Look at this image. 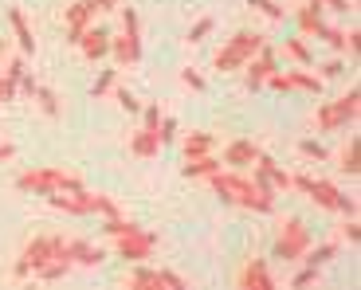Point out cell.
Returning a JSON list of instances; mask_svg holds the SVG:
<instances>
[{
  "label": "cell",
  "instance_id": "f1b7e54d",
  "mask_svg": "<svg viewBox=\"0 0 361 290\" xmlns=\"http://www.w3.org/2000/svg\"><path fill=\"white\" fill-rule=\"evenodd\" d=\"M338 169L342 172H350V177H357V137H350V141L342 145V153H338Z\"/></svg>",
  "mask_w": 361,
  "mask_h": 290
},
{
  "label": "cell",
  "instance_id": "7a4b0ae2",
  "mask_svg": "<svg viewBox=\"0 0 361 290\" xmlns=\"http://www.w3.org/2000/svg\"><path fill=\"white\" fill-rule=\"evenodd\" d=\"M102 232L114 239V255H118V259H126L130 267H134V263H149L154 251H157V236H154V232H145L142 224H134V220L106 216Z\"/></svg>",
  "mask_w": 361,
  "mask_h": 290
},
{
  "label": "cell",
  "instance_id": "44dd1931",
  "mask_svg": "<svg viewBox=\"0 0 361 290\" xmlns=\"http://www.w3.org/2000/svg\"><path fill=\"white\" fill-rule=\"evenodd\" d=\"M8 24H12V32H16L24 55H36V32L27 27V16H24V12H20V8H8Z\"/></svg>",
  "mask_w": 361,
  "mask_h": 290
},
{
  "label": "cell",
  "instance_id": "5b68a950",
  "mask_svg": "<svg viewBox=\"0 0 361 290\" xmlns=\"http://www.w3.org/2000/svg\"><path fill=\"white\" fill-rule=\"evenodd\" d=\"M82 177L71 169H27L16 177V189L20 192H36V196H51L59 189H79Z\"/></svg>",
  "mask_w": 361,
  "mask_h": 290
},
{
  "label": "cell",
  "instance_id": "74e56055",
  "mask_svg": "<svg viewBox=\"0 0 361 290\" xmlns=\"http://www.w3.org/2000/svg\"><path fill=\"white\" fill-rule=\"evenodd\" d=\"M157 134H161V145H169L177 137V118H161L157 122Z\"/></svg>",
  "mask_w": 361,
  "mask_h": 290
},
{
  "label": "cell",
  "instance_id": "7c38bea8",
  "mask_svg": "<svg viewBox=\"0 0 361 290\" xmlns=\"http://www.w3.org/2000/svg\"><path fill=\"white\" fill-rule=\"evenodd\" d=\"M126 286L130 290H145V286H169V290H185L189 282L180 279L177 271H165V267H149V263H134V271L126 275Z\"/></svg>",
  "mask_w": 361,
  "mask_h": 290
},
{
  "label": "cell",
  "instance_id": "4fadbf2b",
  "mask_svg": "<svg viewBox=\"0 0 361 290\" xmlns=\"http://www.w3.org/2000/svg\"><path fill=\"white\" fill-rule=\"evenodd\" d=\"M63 255H67V263L71 267H87V271H94V267L106 263V251L94 247L90 239H79V236H71V239L63 236Z\"/></svg>",
  "mask_w": 361,
  "mask_h": 290
},
{
  "label": "cell",
  "instance_id": "cb8c5ba5",
  "mask_svg": "<svg viewBox=\"0 0 361 290\" xmlns=\"http://www.w3.org/2000/svg\"><path fill=\"white\" fill-rule=\"evenodd\" d=\"M180 149H185V157H200V153H212V149H216V137L212 134H189L185 137V141H180Z\"/></svg>",
  "mask_w": 361,
  "mask_h": 290
},
{
  "label": "cell",
  "instance_id": "9c48e42d",
  "mask_svg": "<svg viewBox=\"0 0 361 290\" xmlns=\"http://www.w3.org/2000/svg\"><path fill=\"white\" fill-rule=\"evenodd\" d=\"M307 247H310V227L298 216L283 220L279 236H275V259H283V263H302Z\"/></svg>",
  "mask_w": 361,
  "mask_h": 290
},
{
  "label": "cell",
  "instance_id": "7bdbcfd3",
  "mask_svg": "<svg viewBox=\"0 0 361 290\" xmlns=\"http://www.w3.org/2000/svg\"><path fill=\"white\" fill-rule=\"evenodd\" d=\"M0 59H4V39H0Z\"/></svg>",
  "mask_w": 361,
  "mask_h": 290
},
{
  "label": "cell",
  "instance_id": "d6986e66",
  "mask_svg": "<svg viewBox=\"0 0 361 290\" xmlns=\"http://www.w3.org/2000/svg\"><path fill=\"white\" fill-rule=\"evenodd\" d=\"M75 47L82 51V59H90V63H99L102 55L110 51V36L102 32V27H87V32L79 36V44H75Z\"/></svg>",
  "mask_w": 361,
  "mask_h": 290
},
{
  "label": "cell",
  "instance_id": "7402d4cb",
  "mask_svg": "<svg viewBox=\"0 0 361 290\" xmlns=\"http://www.w3.org/2000/svg\"><path fill=\"white\" fill-rule=\"evenodd\" d=\"M220 169V161L212 153H200V157H185V177H212V172Z\"/></svg>",
  "mask_w": 361,
  "mask_h": 290
},
{
  "label": "cell",
  "instance_id": "4dcf8cb0",
  "mask_svg": "<svg viewBox=\"0 0 361 290\" xmlns=\"http://www.w3.org/2000/svg\"><path fill=\"white\" fill-rule=\"evenodd\" d=\"M298 149H302V157H310V161H326V145L322 141H314V137H302V141H298Z\"/></svg>",
  "mask_w": 361,
  "mask_h": 290
},
{
  "label": "cell",
  "instance_id": "60d3db41",
  "mask_svg": "<svg viewBox=\"0 0 361 290\" xmlns=\"http://www.w3.org/2000/svg\"><path fill=\"white\" fill-rule=\"evenodd\" d=\"M12 157H16V145H12V141H0V165L12 161Z\"/></svg>",
  "mask_w": 361,
  "mask_h": 290
},
{
  "label": "cell",
  "instance_id": "30bf717a",
  "mask_svg": "<svg viewBox=\"0 0 361 290\" xmlns=\"http://www.w3.org/2000/svg\"><path fill=\"white\" fill-rule=\"evenodd\" d=\"M157 122H161V106H145L142 130L130 137V153L142 157V161H154V157L161 153V134H157Z\"/></svg>",
  "mask_w": 361,
  "mask_h": 290
},
{
  "label": "cell",
  "instance_id": "d4e9b609",
  "mask_svg": "<svg viewBox=\"0 0 361 290\" xmlns=\"http://www.w3.org/2000/svg\"><path fill=\"white\" fill-rule=\"evenodd\" d=\"M283 55H290L298 67H310L314 63V51H310V44H307V36H295V39H287L283 44Z\"/></svg>",
  "mask_w": 361,
  "mask_h": 290
},
{
  "label": "cell",
  "instance_id": "8d00e7d4",
  "mask_svg": "<svg viewBox=\"0 0 361 290\" xmlns=\"http://www.w3.org/2000/svg\"><path fill=\"white\" fill-rule=\"evenodd\" d=\"M180 82H185L189 91H204V75H197L192 67H185V71H180Z\"/></svg>",
  "mask_w": 361,
  "mask_h": 290
},
{
  "label": "cell",
  "instance_id": "1f68e13d",
  "mask_svg": "<svg viewBox=\"0 0 361 290\" xmlns=\"http://www.w3.org/2000/svg\"><path fill=\"white\" fill-rule=\"evenodd\" d=\"M314 282H318V267H302V271L290 279V286H295V290H307V286H314Z\"/></svg>",
  "mask_w": 361,
  "mask_h": 290
},
{
  "label": "cell",
  "instance_id": "ba28073f",
  "mask_svg": "<svg viewBox=\"0 0 361 290\" xmlns=\"http://www.w3.org/2000/svg\"><path fill=\"white\" fill-rule=\"evenodd\" d=\"M110 51L118 67H134L142 59V24L134 8H122V36H110Z\"/></svg>",
  "mask_w": 361,
  "mask_h": 290
},
{
  "label": "cell",
  "instance_id": "f35d334b",
  "mask_svg": "<svg viewBox=\"0 0 361 290\" xmlns=\"http://www.w3.org/2000/svg\"><path fill=\"white\" fill-rule=\"evenodd\" d=\"M24 71H27V63H24V59H8V71H4V75H12V79L20 82V75H24Z\"/></svg>",
  "mask_w": 361,
  "mask_h": 290
},
{
  "label": "cell",
  "instance_id": "603a6c76",
  "mask_svg": "<svg viewBox=\"0 0 361 290\" xmlns=\"http://www.w3.org/2000/svg\"><path fill=\"white\" fill-rule=\"evenodd\" d=\"M32 99L39 102V110H44L47 118H59V114H63V106H59V94H55L51 87H44V82H36V91H32Z\"/></svg>",
  "mask_w": 361,
  "mask_h": 290
},
{
  "label": "cell",
  "instance_id": "484cf974",
  "mask_svg": "<svg viewBox=\"0 0 361 290\" xmlns=\"http://www.w3.org/2000/svg\"><path fill=\"white\" fill-rule=\"evenodd\" d=\"M334 259H338V244L307 247V255H302V263H307V267H318V271H322L326 263H334Z\"/></svg>",
  "mask_w": 361,
  "mask_h": 290
},
{
  "label": "cell",
  "instance_id": "f546056e",
  "mask_svg": "<svg viewBox=\"0 0 361 290\" xmlns=\"http://www.w3.org/2000/svg\"><path fill=\"white\" fill-rule=\"evenodd\" d=\"M118 82V67H110V71H102L99 79H94V87H90V99H106L110 91H114Z\"/></svg>",
  "mask_w": 361,
  "mask_h": 290
},
{
  "label": "cell",
  "instance_id": "52a82bcc",
  "mask_svg": "<svg viewBox=\"0 0 361 290\" xmlns=\"http://www.w3.org/2000/svg\"><path fill=\"white\" fill-rule=\"evenodd\" d=\"M357 110H361V91H357V87H350V91H345L338 102H326V106L318 110V114H314V126L322 130V134L345 130L350 122H357Z\"/></svg>",
  "mask_w": 361,
  "mask_h": 290
},
{
  "label": "cell",
  "instance_id": "ab89813d",
  "mask_svg": "<svg viewBox=\"0 0 361 290\" xmlns=\"http://www.w3.org/2000/svg\"><path fill=\"white\" fill-rule=\"evenodd\" d=\"M322 8H330V12H350L353 4H350V0H322Z\"/></svg>",
  "mask_w": 361,
  "mask_h": 290
},
{
  "label": "cell",
  "instance_id": "e575fe53",
  "mask_svg": "<svg viewBox=\"0 0 361 290\" xmlns=\"http://www.w3.org/2000/svg\"><path fill=\"white\" fill-rule=\"evenodd\" d=\"M114 99H118V106L126 110V114H137V110H142V102H137L130 91H114Z\"/></svg>",
  "mask_w": 361,
  "mask_h": 290
},
{
  "label": "cell",
  "instance_id": "b9f144b4",
  "mask_svg": "<svg viewBox=\"0 0 361 290\" xmlns=\"http://www.w3.org/2000/svg\"><path fill=\"white\" fill-rule=\"evenodd\" d=\"M114 4H118V0H90V8H94V12H110Z\"/></svg>",
  "mask_w": 361,
  "mask_h": 290
},
{
  "label": "cell",
  "instance_id": "277c9868",
  "mask_svg": "<svg viewBox=\"0 0 361 290\" xmlns=\"http://www.w3.org/2000/svg\"><path fill=\"white\" fill-rule=\"evenodd\" d=\"M55 259H67L63 236H36V239H27V247L20 251L12 275H16V279H32V275H39L47 263H55Z\"/></svg>",
  "mask_w": 361,
  "mask_h": 290
},
{
  "label": "cell",
  "instance_id": "d6a6232c",
  "mask_svg": "<svg viewBox=\"0 0 361 290\" xmlns=\"http://www.w3.org/2000/svg\"><path fill=\"white\" fill-rule=\"evenodd\" d=\"M212 27H216V20H212V16L197 20V24H192V32H189V44H200V39H204L208 32H212Z\"/></svg>",
  "mask_w": 361,
  "mask_h": 290
},
{
  "label": "cell",
  "instance_id": "ac0fdd59",
  "mask_svg": "<svg viewBox=\"0 0 361 290\" xmlns=\"http://www.w3.org/2000/svg\"><path fill=\"white\" fill-rule=\"evenodd\" d=\"M255 157H259V145H255L252 137H235V141H228V149H224L228 169H247Z\"/></svg>",
  "mask_w": 361,
  "mask_h": 290
},
{
  "label": "cell",
  "instance_id": "6da1fadb",
  "mask_svg": "<svg viewBox=\"0 0 361 290\" xmlns=\"http://www.w3.org/2000/svg\"><path fill=\"white\" fill-rule=\"evenodd\" d=\"M208 181H212V192L224 196L228 204H235V208L259 212V216H271V212H275V196H263L259 184H255L244 169H216Z\"/></svg>",
  "mask_w": 361,
  "mask_h": 290
},
{
  "label": "cell",
  "instance_id": "e0dca14e",
  "mask_svg": "<svg viewBox=\"0 0 361 290\" xmlns=\"http://www.w3.org/2000/svg\"><path fill=\"white\" fill-rule=\"evenodd\" d=\"M94 16H99V12L90 8V0H75L71 8H67V44H79V36L90 27Z\"/></svg>",
  "mask_w": 361,
  "mask_h": 290
},
{
  "label": "cell",
  "instance_id": "836d02e7",
  "mask_svg": "<svg viewBox=\"0 0 361 290\" xmlns=\"http://www.w3.org/2000/svg\"><path fill=\"white\" fill-rule=\"evenodd\" d=\"M338 75H345V63H342V59H330V63H322V67H318V79H338Z\"/></svg>",
  "mask_w": 361,
  "mask_h": 290
},
{
  "label": "cell",
  "instance_id": "8992f818",
  "mask_svg": "<svg viewBox=\"0 0 361 290\" xmlns=\"http://www.w3.org/2000/svg\"><path fill=\"white\" fill-rule=\"evenodd\" d=\"M263 44H267V39H263L259 32H235V36L228 39V44L220 47V51H216V59H212V67H216L220 75H228V71H240V67H244L247 59H252V55L263 47Z\"/></svg>",
  "mask_w": 361,
  "mask_h": 290
},
{
  "label": "cell",
  "instance_id": "d590c367",
  "mask_svg": "<svg viewBox=\"0 0 361 290\" xmlns=\"http://www.w3.org/2000/svg\"><path fill=\"white\" fill-rule=\"evenodd\" d=\"M342 239H345V244H357V239H361L357 216H345V224H342Z\"/></svg>",
  "mask_w": 361,
  "mask_h": 290
},
{
  "label": "cell",
  "instance_id": "83f0119b",
  "mask_svg": "<svg viewBox=\"0 0 361 290\" xmlns=\"http://www.w3.org/2000/svg\"><path fill=\"white\" fill-rule=\"evenodd\" d=\"M247 8H255L259 16H267L271 24H279V20H287V8H283L279 0H247Z\"/></svg>",
  "mask_w": 361,
  "mask_h": 290
},
{
  "label": "cell",
  "instance_id": "2e32d148",
  "mask_svg": "<svg viewBox=\"0 0 361 290\" xmlns=\"http://www.w3.org/2000/svg\"><path fill=\"white\" fill-rule=\"evenodd\" d=\"M247 87H252V91H259L263 82H267V75L275 71V67H279V59H275V51H271L267 44L259 47V51L252 55V59H247Z\"/></svg>",
  "mask_w": 361,
  "mask_h": 290
},
{
  "label": "cell",
  "instance_id": "8fae6325",
  "mask_svg": "<svg viewBox=\"0 0 361 290\" xmlns=\"http://www.w3.org/2000/svg\"><path fill=\"white\" fill-rule=\"evenodd\" d=\"M307 196L314 200L318 208H326V212H342V216H357V200H350L342 189H338L334 181H322V177H310V184H307Z\"/></svg>",
  "mask_w": 361,
  "mask_h": 290
},
{
  "label": "cell",
  "instance_id": "ffe728a7",
  "mask_svg": "<svg viewBox=\"0 0 361 290\" xmlns=\"http://www.w3.org/2000/svg\"><path fill=\"white\" fill-rule=\"evenodd\" d=\"M322 0H310V4H302V8L295 12V20H298V32H302V36H318V27L326 24L322 20Z\"/></svg>",
  "mask_w": 361,
  "mask_h": 290
},
{
  "label": "cell",
  "instance_id": "3957f363",
  "mask_svg": "<svg viewBox=\"0 0 361 290\" xmlns=\"http://www.w3.org/2000/svg\"><path fill=\"white\" fill-rule=\"evenodd\" d=\"M47 204H51L55 212H67V216H122V208H118L110 196H99V192H87L79 184V189H59L47 196Z\"/></svg>",
  "mask_w": 361,
  "mask_h": 290
},
{
  "label": "cell",
  "instance_id": "5bb4252c",
  "mask_svg": "<svg viewBox=\"0 0 361 290\" xmlns=\"http://www.w3.org/2000/svg\"><path fill=\"white\" fill-rule=\"evenodd\" d=\"M255 172H259L263 181H271V189L275 192H295V172H287V169H279V165H275V157H267L259 149V157H255Z\"/></svg>",
  "mask_w": 361,
  "mask_h": 290
},
{
  "label": "cell",
  "instance_id": "9a60e30c",
  "mask_svg": "<svg viewBox=\"0 0 361 290\" xmlns=\"http://www.w3.org/2000/svg\"><path fill=\"white\" fill-rule=\"evenodd\" d=\"M240 290H275V279H271V267L267 259H247L244 271L235 275Z\"/></svg>",
  "mask_w": 361,
  "mask_h": 290
},
{
  "label": "cell",
  "instance_id": "4316f807",
  "mask_svg": "<svg viewBox=\"0 0 361 290\" xmlns=\"http://www.w3.org/2000/svg\"><path fill=\"white\" fill-rule=\"evenodd\" d=\"M287 75H290V87H295V91L322 94V79H318L314 71H307V67H302V71H287Z\"/></svg>",
  "mask_w": 361,
  "mask_h": 290
}]
</instances>
